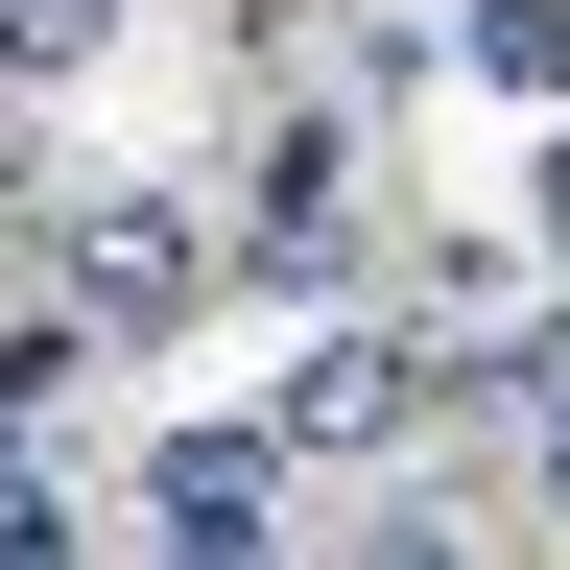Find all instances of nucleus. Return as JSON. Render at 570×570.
<instances>
[{"instance_id": "nucleus-1", "label": "nucleus", "mask_w": 570, "mask_h": 570, "mask_svg": "<svg viewBox=\"0 0 570 570\" xmlns=\"http://www.w3.org/2000/svg\"><path fill=\"white\" fill-rule=\"evenodd\" d=\"M24 238H48V309H71V356H119V333H167L214 262V190H142V167H48L24 190Z\"/></svg>"}, {"instance_id": "nucleus-2", "label": "nucleus", "mask_w": 570, "mask_h": 570, "mask_svg": "<svg viewBox=\"0 0 570 570\" xmlns=\"http://www.w3.org/2000/svg\"><path fill=\"white\" fill-rule=\"evenodd\" d=\"M119 547H167V570H262V547H309V475H285L262 428H142V452H119Z\"/></svg>"}, {"instance_id": "nucleus-3", "label": "nucleus", "mask_w": 570, "mask_h": 570, "mask_svg": "<svg viewBox=\"0 0 570 570\" xmlns=\"http://www.w3.org/2000/svg\"><path fill=\"white\" fill-rule=\"evenodd\" d=\"M356 142H381V96H262L238 214H214V238H238V262H285V285H333V262H356V214H381V167H356Z\"/></svg>"}, {"instance_id": "nucleus-4", "label": "nucleus", "mask_w": 570, "mask_h": 570, "mask_svg": "<svg viewBox=\"0 0 570 570\" xmlns=\"http://www.w3.org/2000/svg\"><path fill=\"white\" fill-rule=\"evenodd\" d=\"M404 428H428V333H381V309L285 333V381H262V452H285V475H381Z\"/></svg>"}, {"instance_id": "nucleus-5", "label": "nucleus", "mask_w": 570, "mask_h": 570, "mask_svg": "<svg viewBox=\"0 0 570 570\" xmlns=\"http://www.w3.org/2000/svg\"><path fill=\"white\" fill-rule=\"evenodd\" d=\"M428 48H452L475 96H523V119L570 96V0H428Z\"/></svg>"}, {"instance_id": "nucleus-6", "label": "nucleus", "mask_w": 570, "mask_h": 570, "mask_svg": "<svg viewBox=\"0 0 570 570\" xmlns=\"http://www.w3.org/2000/svg\"><path fill=\"white\" fill-rule=\"evenodd\" d=\"M48 547H119V499L71 475V452H24V428H0V570H48Z\"/></svg>"}, {"instance_id": "nucleus-7", "label": "nucleus", "mask_w": 570, "mask_h": 570, "mask_svg": "<svg viewBox=\"0 0 570 570\" xmlns=\"http://www.w3.org/2000/svg\"><path fill=\"white\" fill-rule=\"evenodd\" d=\"M142 0H0V96H71V71H119Z\"/></svg>"}, {"instance_id": "nucleus-8", "label": "nucleus", "mask_w": 570, "mask_h": 570, "mask_svg": "<svg viewBox=\"0 0 570 570\" xmlns=\"http://www.w3.org/2000/svg\"><path fill=\"white\" fill-rule=\"evenodd\" d=\"M523 262H570V96L523 119Z\"/></svg>"}, {"instance_id": "nucleus-9", "label": "nucleus", "mask_w": 570, "mask_h": 570, "mask_svg": "<svg viewBox=\"0 0 570 570\" xmlns=\"http://www.w3.org/2000/svg\"><path fill=\"white\" fill-rule=\"evenodd\" d=\"M48 381H71V309H24V333H0V428H48Z\"/></svg>"}, {"instance_id": "nucleus-10", "label": "nucleus", "mask_w": 570, "mask_h": 570, "mask_svg": "<svg viewBox=\"0 0 570 570\" xmlns=\"http://www.w3.org/2000/svg\"><path fill=\"white\" fill-rule=\"evenodd\" d=\"M523 523H547V547H570V404H547V428H523Z\"/></svg>"}]
</instances>
